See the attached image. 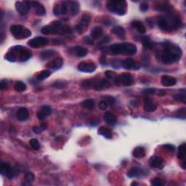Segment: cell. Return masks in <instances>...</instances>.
Masks as SVG:
<instances>
[{
    "instance_id": "6da1fadb",
    "label": "cell",
    "mask_w": 186,
    "mask_h": 186,
    "mask_svg": "<svg viewBox=\"0 0 186 186\" xmlns=\"http://www.w3.org/2000/svg\"><path fill=\"white\" fill-rule=\"evenodd\" d=\"M183 52L180 48L175 44L167 42L166 43L163 53H161V62L166 65H169L178 62L182 57Z\"/></svg>"
},
{
    "instance_id": "7a4b0ae2",
    "label": "cell",
    "mask_w": 186,
    "mask_h": 186,
    "mask_svg": "<svg viewBox=\"0 0 186 186\" xmlns=\"http://www.w3.org/2000/svg\"><path fill=\"white\" fill-rule=\"evenodd\" d=\"M181 25L182 21L178 16L174 15H169L161 17L158 21V26L161 30L165 31H171L176 30Z\"/></svg>"
},
{
    "instance_id": "3957f363",
    "label": "cell",
    "mask_w": 186,
    "mask_h": 186,
    "mask_svg": "<svg viewBox=\"0 0 186 186\" xmlns=\"http://www.w3.org/2000/svg\"><path fill=\"white\" fill-rule=\"evenodd\" d=\"M108 51L111 55H134L137 53V48L134 44L128 42L112 44L108 48Z\"/></svg>"
},
{
    "instance_id": "277c9868",
    "label": "cell",
    "mask_w": 186,
    "mask_h": 186,
    "mask_svg": "<svg viewBox=\"0 0 186 186\" xmlns=\"http://www.w3.org/2000/svg\"><path fill=\"white\" fill-rule=\"evenodd\" d=\"M71 28L66 26H63L61 22L55 21L51 23L50 26H45L42 28V33L44 35L48 34H65L69 33Z\"/></svg>"
},
{
    "instance_id": "5b68a950",
    "label": "cell",
    "mask_w": 186,
    "mask_h": 186,
    "mask_svg": "<svg viewBox=\"0 0 186 186\" xmlns=\"http://www.w3.org/2000/svg\"><path fill=\"white\" fill-rule=\"evenodd\" d=\"M107 8L114 14L124 15L127 10V4L126 1H109L107 3Z\"/></svg>"
},
{
    "instance_id": "8992f818",
    "label": "cell",
    "mask_w": 186,
    "mask_h": 186,
    "mask_svg": "<svg viewBox=\"0 0 186 186\" xmlns=\"http://www.w3.org/2000/svg\"><path fill=\"white\" fill-rule=\"evenodd\" d=\"M10 32L17 39H27L31 36V31L21 25H13L10 27Z\"/></svg>"
},
{
    "instance_id": "52a82bcc",
    "label": "cell",
    "mask_w": 186,
    "mask_h": 186,
    "mask_svg": "<svg viewBox=\"0 0 186 186\" xmlns=\"http://www.w3.org/2000/svg\"><path fill=\"white\" fill-rule=\"evenodd\" d=\"M114 84L117 86L123 85V86H131L134 84V78L133 75L129 73H123L119 76H116L113 79Z\"/></svg>"
},
{
    "instance_id": "ba28073f",
    "label": "cell",
    "mask_w": 186,
    "mask_h": 186,
    "mask_svg": "<svg viewBox=\"0 0 186 186\" xmlns=\"http://www.w3.org/2000/svg\"><path fill=\"white\" fill-rule=\"evenodd\" d=\"M0 171L2 175H6L8 179H13L17 175V169L11 167L8 163L2 162L0 165Z\"/></svg>"
},
{
    "instance_id": "9c48e42d",
    "label": "cell",
    "mask_w": 186,
    "mask_h": 186,
    "mask_svg": "<svg viewBox=\"0 0 186 186\" xmlns=\"http://www.w3.org/2000/svg\"><path fill=\"white\" fill-rule=\"evenodd\" d=\"M23 49V47H22L21 45L14 46L13 47V48H11L5 56L6 60H8V61L10 62L16 61L18 58L19 59L20 54H21Z\"/></svg>"
},
{
    "instance_id": "30bf717a",
    "label": "cell",
    "mask_w": 186,
    "mask_h": 186,
    "mask_svg": "<svg viewBox=\"0 0 186 186\" xmlns=\"http://www.w3.org/2000/svg\"><path fill=\"white\" fill-rule=\"evenodd\" d=\"M91 22V17L90 15L87 13H85L82 15V18L79 21V23L76 26V30L78 33H82L86 30V28L89 26V23Z\"/></svg>"
},
{
    "instance_id": "8fae6325",
    "label": "cell",
    "mask_w": 186,
    "mask_h": 186,
    "mask_svg": "<svg viewBox=\"0 0 186 186\" xmlns=\"http://www.w3.org/2000/svg\"><path fill=\"white\" fill-rule=\"evenodd\" d=\"M27 44L29 47L32 48H39L47 45L48 44V40L47 38L37 37L29 40Z\"/></svg>"
},
{
    "instance_id": "7c38bea8",
    "label": "cell",
    "mask_w": 186,
    "mask_h": 186,
    "mask_svg": "<svg viewBox=\"0 0 186 186\" xmlns=\"http://www.w3.org/2000/svg\"><path fill=\"white\" fill-rule=\"evenodd\" d=\"M96 68L95 64L91 62L83 61L78 65V69L84 73H93L96 70Z\"/></svg>"
},
{
    "instance_id": "4fadbf2b",
    "label": "cell",
    "mask_w": 186,
    "mask_h": 186,
    "mask_svg": "<svg viewBox=\"0 0 186 186\" xmlns=\"http://www.w3.org/2000/svg\"><path fill=\"white\" fill-rule=\"evenodd\" d=\"M31 2H15V9L18 13L21 15H25L30 10Z\"/></svg>"
},
{
    "instance_id": "5bb4252c",
    "label": "cell",
    "mask_w": 186,
    "mask_h": 186,
    "mask_svg": "<svg viewBox=\"0 0 186 186\" xmlns=\"http://www.w3.org/2000/svg\"><path fill=\"white\" fill-rule=\"evenodd\" d=\"M149 165L151 166L152 168H155V169H162L164 166V161L162 158L159 157V156H152L150 158L148 161Z\"/></svg>"
},
{
    "instance_id": "9a60e30c",
    "label": "cell",
    "mask_w": 186,
    "mask_h": 186,
    "mask_svg": "<svg viewBox=\"0 0 186 186\" xmlns=\"http://www.w3.org/2000/svg\"><path fill=\"white\" fill-rule=\"evenodd\" d=\"M123 68L129 70V69H134V70H138L140 68V65L138 62L135 61L132 58H128V59L124 60L122 62Z\"/></svg>"
},
{
    "instance_id": "2e32d148",
    "label": "cell",
    "mask_w": 186,
    "mask_h": 186,
    "mask_svg": "<svg viewBox=\"0 0 186 186\" xmlns=\"http://www.w3.org/2000/svg\"><path fill=\"white\" fill-rule=\"evenodd\" d=\"M51 111V108L49 106H42L41 108L39 110V111L37 112V118L40 121H42L48 117L49 115H50Z\"/></svg>"
},
{
    "instance_id": "e0dca14e",
    "label": "cell",
    "mask_w": 186,
    "mask_h": 186,
    "mask_svg": "<svg viewBox=\"0 0 186 186\" xmlns=\"http://www.w3.org/2000/svg\"><path fill=\"white\" fill-rule=\"evenodd\" d=\"M111 86V83L106 79H101L100 81L95 82L93 84V89L96 91L103 90V89H107Z\"/></svg>"
},
{
    "instance_id": "ac0fdd59",
    "label": "cell",
    "mask_w": 186,
    "mask_h": 186,
    "mask_svg": "<svg viewBox=\"0 0 186 186\" xmlns=\"http://www.w3.org/2000/svg\"><path fill=\"white\" fill-rule=\"evenodd\" d=\"M63 63V61L61 58H56L49 62L48 65H47V67L50 69H53V70H58V69L61 68Z\"/></svg>"
},
{
    "instance_id": "d6986e66",
    "label": "cell",
    "mask_w": 186,
    "mask_h": 186,
    "mask_svg": "<svg viewBox=\"0 0 186 186\" xmlns=\"http://www.w3.org/2000/svg\"><path fill=\"white\" fill-rule=\"evenodd\" d=\"M145 175V172L142 169L139 167H133L129 171L127 172V176L129 178H142Z\"/></svg>"
},
{
    "instance_id": "ffe728a7",
    "label": "cell",
    "mask_w": 186,
    "mask_h": 186,
    "mask_svg": "<svg viewBox=\"0 0 186 186\" xmlns=\"http://www.w3.org/2000/svg\"><path fill=\"white\" fill-rule=\"evenodd\" d=\"M161 83L164 87H172L176 84L177 79L172 77L164 75L161 78Z\"/></svg>"
},
{
    "instance_id": "44dd1931",
    "label": "cell",
    "mask_w": 186,
    "mask_h": 186,
    "mask_svg": "<svg viewBox=\"0 0 186 186\" xmlns=\"http://www.w3.org/2000/svg\"><path fill=\"white\" fill-rule=\"evenodd\" d=\"M154 10L158 12H169L172 10V7L167 2H160L154 6Z\"/></svg>"
},
{
    "instance_id": "7402d4cb",
    "label": "cell",
    "mask_w": 186,
    "mask_h": 186,
    "mask_svg": "<svg viewBox=\"0 0 186 186\" xmlns=\"http://www.w3.org/2000/svg\"><path fill=\"white\" fill-rule=\"evenodd\" d=\"M185 154H186V148L185 143H183L180 146L178 147V157L179 159L183 161V168L185 169Z\"/></svg>"
},
{
    "instance_id": "603a6c76",
    "label": "cell",
    "mask_w": 186,
    "mask_h": 186,
    "mask_svg": "<svg viewBox=\"0 0 186 186\" xmlns=\"http://www.w3.org/2000/svg\"><path fill=\"white\" fill-rule=\"evenodd\" d=\"M31 4H32V6L35 9L36 14L39 16H43L46 14V10L44 8V7L42 5V4H40L38 2H31Z\"/></svg>"
},
{
    "instance_id": "cb8c5ba5",
    "label": "cell",
    "mask_w": 186,
    "mask_h": 186,
    "mask_svg": "<svg viewBox=\"0 0 186 186\" xmlns=\"http://www.w3.org/2000/svg\"><path fill=\"white\" fill-rule=\"evenodd\" d=\"M16 116L18 119L19 121H21V122H24V121L28 119L29 116L28 111L26 108H20L17 111Z\"/></svg>"
},
{
    "instance_id": "d4e9b609",
    "label": "cell",
    "mask_w": 186,
    "mask_h": 186,
    "mask_svg": "<svg viewBox=\"0 0 186 186\" xmlns=\"http://www.w3.org/2000/svg\"><path fill=\"white\" fill-rule=\"evenodd\" d=\"M112 33L120 39H124L126 37V32L122 26H115L112 29Z\"/></svg>"
},
{
    "instance_id": "484cf974",
    "label": "cell",
    "mask_w": 186,
    "mask_h": 186,
    "mask_svg": "<svg viewBox=\"0 0 186 186\" xmlns=\"http://www.w3.org/2000/svg\"><path fill=\"white\" fill-rule=\"evenodd\" d=\"M104 121L107 124L113 125L116 123L117 118H116V116L115 115H113L112 113L106 112V113L104 114Z\"/></svg>"
},
{
    "instance_id": "4316f807",
    "label": "cell",
    "mask_w": 186,
    "mask_h": 186,
    "mask_svg": "<svg viewBox=\"0 0 186 186\" xmlns=\"http://www.w3.org/2000/svg\"><path fill=\"white\" fill-rule=\"evenodd\" d=\"M133 156L136 158H142L145 156V150L144 148L138 146L133 150Z\"/></svg>"
},
{
    "instance_id": "83f0119b",
    "label": "cell",
    "mask_w": 186,
    "mask_h": 186,
    "mask_svg": "<svg viewBox=\"0 0 186 186\" xmlns=\"http://www.w3.org/2000/svg\"><path fill=\"white\" fill-rule=\"evenodd\" d=\"M143 108H144V111L146 112H153L157 108V105L154 103L151 100H148V98H147Z\"/></svg>"
},
{
    "instance_id": "f1b7e54d",
    "label": "cell",
    "mask_w": 186,
    "mask_h": 186,
    "mask_svg": "<svg viewBox=\"0 0 186 186\" xmlns=\"http://www.w3.org/2000/svg\"><path fill=\"white\" fill-rule=\"evenodd\" d=\"M31 56H32V53H31V51L28 50V49L23 48V49L21 51V54H20L19 60L22 62H25L30 59V58H31Z\"/></svg>"
},
{
    "instance_id": "f546056e",
    "label": "cell",
    "mask_w": 186,
    "mask_h": 186,
    "mask_svg": "<svg viewBox=\"0 0 186 186\" xmlns=\"http://www.w3.org/2000/svg\"><path fill=\"white\" fill-rule=\"evenodd\" d=\"M103 29L101 27L96 26L95 28L92 29L91 33H90V37L93 39H98V38L100 37L103 34Z\"/></svg>"
},
{
    "instance_id": "4dcf8cb0",
    "label": "cell",
    "mask_w": 186,
    "mask_h": 186,
    "mask_svg": "<svg viewBox=\"0 0 186 186\" xmlns=\"http://www.w3.org/2000/svg\"><path fill=\"white\" fill-rule=\"evenodd\" d=\"M73 50H74L75 55L79 58L84 57L85 55H87V53H88V51H87L86 48H83V47H81V46L75 47V48H73Z\"/></svg>"
},
{
    "instance_id": "1f68e13d",
    "label": "cell",
    "mask_w": 186,
    "mask_h": 186,
    "mask_svg": "<svg viewBox=\"0 0 186 186\" xmlns=\"http://www.w3.org/2000/svg\"><path fill=\"white\" fill-rule=\"evenodd\" d=\"M98 133H99L100 135L105 137V138L107 139L112 138V133L111 129H109L106 127H100L99 129H98Z\"/></svg>"
},
{
    "instance_id": "d6a6232c",
    "label": "cell",
    "mask_w": 186,
    "mask_h": 186,
    "mask_svg": "<svg viewBox=\"0 0 186 186\" xmlns=\"http://www.w3.org/2000/svg\"><path fill=\"white\" fill-rule=\"evenodd\" d=\"M133 26L134 28H135L137 31L140 33H145L146 32V28H145V26L143 25L142 22L139 21H134L133 22Z\"/></svg>"
},
{
    "instance_id": "836d02e7",
    "label": "cell",
    "mask_w": 186,
    "mask_h": 186,
    "mask_svg": "<svg viewBox=\"0 0 186 186\" xmlns=\"http://www.w3.org/2000/svg\"><path fill=\"white\" fill-rule=\"evenodd\" d=\"M141 42H142L143 45L144 46L145 48L152 49L155 46V43H154L153 42H152L148 37H143L142 39H141Z\"/></svg>"
},
{
    "instance_id": "e575fe53",
    "label": "cell",
    "mask_w": 186,
    "mask_h": 186,
    "mask_svg": "<svg viewBox=\"0 0 186 186\" xmlns=\"http://www.w3.org/2000/svg\"><path fill=\"white\" fill-rule=\"evenodd\" d=\"M79 3L78 2H73L71 4V14L73 16L77 15L79 12Z\"/></svg>"
},
{
    "instance_id": "d590c367",
    "label": "cell",
    "mask_w": 186,
    "mask_h": 186,
    "mask_svg": "<svg viewBox=\"0 0 186 186\" xmlns=\"http://www.w3.org/2000/svg\"><path fill=\"white\" fill-rule=\"evenodd\" d=\"M14 89L15 91L19 92V93H21V92L25 91L26 89V85L25 83L23 82H21V81H18V82H15L14 85Z\"/></svg>"
},
{
    "instance_id": "8d00e7d4",
    "label": "cell",
    "mask_w": 186,
    "mask_h": 186,
    "mask_svg": "<svg viewBox=\"0 0 186 186\" xmlns=\"http://www.w3.org/2000/svg\"><path fill=\"white\" fill-rule=\"evenodd\" d=\"M50 74H51V72L50 71L44 70V71H42L40 73H38L37 76V78L39 81H43L44 79H46L47 78H48L49 77H50Z\"/></svg>"
},
{
    "instance_id": "74e56055",
    "label": "cell",
    "mask_w": 186,
    "mask_h": 186,
    "mask_svg": "<svg viewBox=\"0 0 186 186\" xmlns=\"http://www.w3.org/2000/svg\"><path fill=\"white\" fill-rule=\"evenodd\" d=\"M55 54V50H44L41 53V55H40V57L42 60H46V59H48V58H50L52 57V56Z\"/></svg>"
},
{
    "instance_id": "f35d334b",
    "label": "cell",
    "mask_w": 186,
    "mask_h": 186,
    "mask_svg": "<svg viewBox=\"0 0 186 186\" xmlns=\"http://www.w3.org/2000/svg\"><path fill=\"white\" fill-rule=\"evenodd\" d=\"M82 105L83 107L85 108L92 110L94 108V107H95V102H94L93 100L92 99H87V100H85L82 103Z\"/></svg>"
},
{
    "instance_id": "ab89813d",
    "label": "cell",
    "mask_w": 186,
    "mask_h": 186,
    "mask_svg": "<svg viewBox=\"0 0 186 186\" xmlns=\"http://www.w3.org/2000/svg\"><path fill=\"white\" fill-rule=\"evenodd\" d=\"M94 83H95V81H93L92 79L85 80L82 82V85H81V86H82V89H90L91 87H93Z\"/></svg>"
},
{
    "instance_id": "60d3db41",
    "label": "cell",
    "mask_w": 186,
    "mask_h": 186,
    "mask_svg": "<svg viewBox=\"0 0 186 186\" xmlns=\"http://www.w3.org/2000/svg\"><path fill=\"white\" fill-rule=\"evenodd\" d=\"M173 98L174 100H177V101H180V102L185 103V102H186L185 93L176 94V95H174L173 96Z\"/></svg>"
},
{
    "instance_id": "b9f144b4",
    "label": "cell",
    "mask_w": 186,
    "mask_h": 186,
    "mask_svg": "<svg viewBox=\"0 0 186 186\" xmlns=\"http://www.w3.org/2000/svg\"><path fill=\"white\" fill-rule=\"evenodd\" d=\"M68 4H70V2H62V5L60 6V14L63 15H65L67 14V12H68Z\"/></svg>"
},
{
    "instance_id": "7bdbcfd3",
    "label": "cell",
    "mask_w": 186,
    "mask_h": 186,
    "mask_svg": "<svg viewBox=\"0 0 186 186\" xmlns=\"http://www.w3.org/2000/svg\"><path fill=\"white\" fill-rule=\"evenodd\" d=\"M151 185L153 186H162L165 184V181L161 180L160 178H153V180L151 181Z\"/></svg>"
},
{
    "instance_id": "ee69618b",
    "label": "cell",
    "mask_w": 186,
    "mask_h": 186,
    "mask_svg": "<svg viewBox=\"0 0 186 186\" xmlns=\"http://www.w3.org/2000/svg\"><path fill=\"white\" fill-rule=\"evenodd\" d=\"M24 179L28 184H30L31 183H32L34 180V175L32 172H27L25 174V177H24Z\"/></svg>"
},
{
    "instance_id": "f6af8a7d",
    "label": "cell",
    "mask_w": 186,
    "mask_h": 186,
    "mask_svg": "<svg viewBox=\"0 0 186 186\" xmlns=\"http://www.w3.org/2000/svg\"><path fill=\"white\" fill-rule=\"evenodd\" d=\"M30 145L33 149L39 150L40 148V144L37 139L33 138L30 140Z\"/></svg>"
},
{
    "instance_id": "bcb514c9",
    "label": "cell",
    "mask_w": 186,
    "mask_h": 186,
    "mask_svg": "<svg viewBox=\"0 0 186 186\" xmlns=\"http://www.w3.org/2000/svg\"><path fill=\"white\" fill-rule=\"evenodd\" d=\"M53 87L57 89H63L66 87V84L63 82H60V81H57L53 84Z\"/></svg>"
},
{
    "instance_id": "7dc6e473",
    "label": "cell",
    "mask_w": 186,
    "mask_h": 186,
    "mask_svg": "<svg viewBox=\"0 0 186 186\" xmlns=\"http://www.w3.org/2000/svg\"><path fill=\"white\" fill-rule=\"evenodd\" d=\"M109 41H110V38L108 37H104L103 39L102 40H100V41L98 42V48H102V47H104L107 43H108Z\"/></svg>"
},
{
    "instance_id": "c3c4849f",
    "label": "cell",
    "mask_w": 186,
    "mask_h": 186,
    "mask_svg": "<svg viewBox=\"0 0 186 186\" xmlns=\"http://www.w3.org/2000/svg\"><path fill=\"white\" fill-rule=\"evenodd\" d=\"M108 103L106 100H101V101L99 103V104H98V107H99L100 110L105 111L108 108Z\"/></svg>"
},
{
    "instance_id": "681fc988",
    "label": "cell",
    "mask_w": 186,
    "mask_h": 186,
    "mask_svg": "<svg viewBox=\"0 0 186 186\" xmlns=\"http://www.w3.org/2000/svg\"><path fill=\"white\" fill-rule=\"evenodd\" d=\"M162 148H163L167 150V151H169L170 152H173L175 151V147H174L173 145H171V144L163 145H162Z\"/></svg>"
},
{
    "instance_id": "f907efd6",
    "label": "cell",
    "mask_w": 186,
    "mask_h": 186,
    "mask_svg": "<svg viewBox=\"0 0 186 186\" xmlns=\"http://www.w3.org/2000/svg\"><path fill=\"white\" fill-rule=\"evenodd\" d=\"M106 76L107 78L108 79H114L116 77V74L115 72L112 71H107L106 72Z\"/></svg>"
},
{
    "instance_id": "816d5d0a",
    "label": "cell",
    "mask_w": 186,
    "mask_h": 186,
    "mask_svg": "<svg viewBox=\"0 0 186 186\" xmlns=\"http://www.w3.org/2000/svg\"><path fill=\"white\" fill-rule=\"evenodd\" d=\"M156 89L154 88H147L143 90V94L145 95H152V94H154L156 93Z\"/></svg>"
},
{
    "instance_id": "f5cc1de1",
    "label": "cell",
    "mask_w": 186,
    "mask_h": 186,
    "mask_svg": "<svg viewBox=\"0 0 186 186\" xmlns=\"http://www.w3.org/2000/svg\"><path fill=\"white\" fill-rule=\"evenodd\" d=\"M140 9L142 12H146V11L148 10V4L146 2H143L141 3L140 6Z\"/></svg>"
},
{
    "instance_id": "db71d44e",
    "label": "cell",
    "mask_w": 186,
    "mask_h": 186,
    "mask_svg": "<svg viewBox=\"0 0 186 186\" xmlns=\"http://www.w3.org/2000/svg\"><path fill=\"white\" fill-rule=\"evenodd\" d=\"M112 66L114 68H119L121 66H122V62L118 61V60H115L112 63Z\"/></svg>"
},
{
    "instance_id": "11a10c76",
    "label": "cell",
    "mask_w": 186,
    "mask_h": 186,
    "mask_svg": "<svg viewBox=\"0 0 186 186\" xmlns=\"http://www.w3.org/2000/svg\"><path fill=\"white\" fill-rule=\"evenodd\" d=\"M106 101L108 103V104H113L114 102H115V99L113 97H111V96H107L106 98Z\"/></svg>"
},
{
    "instance_id": "9f6ffc18",
    "label": "cell",
    "mask_w": 186,
    "mask_h": 186,
    "mask_svg": "<svg viewBox=\"0 0 186 186\" xmlns=\"http://www.w3.org/2000/svg\"><path fill=\"white\" fill-rule=\"evenodd\" d=\"M53 13L55 15H58L60 13V7L59 5H55L53 9Z\"/></svg>"
},
{
    "instance_id": "6f0895ef",
    "label": "cell",
    "mask_w": 186,
    "mask_h": 186,
    "mask_svg": "<svg viewBox=\"0 0 186 186\" xmlns=\"http://www.w3.org/2000/svg\"><path fill=\"white\" fill-rule=\"evenodd\" d=\"M33 133H37V134H39V133H41L42 131H43V129H42V128L41 127H33Z\"/></svg>"
},
{
    "instance_id": "680465c9",
    "label": "cell",
    "mask_w": 186,
    "mask_h": 186,
    "mask_svg": "<svg viewBox=\"0 0 186 186\" xmlns=\"http://www.w3.org/2000/svg\"><path fill=\"white\" fill-rule=\"evenodd\" d=\"M8 87V82L5 80H2L1 83H0V88L1 89H6Z\"/></svg>"
},
{
    "instance_id": "91938a15",
    "label": "cell",
    "mask_w": 186,
    "mask_h": 186,
    "mask_svg": "<svg viewBox=\"0 0 186 186\" xmlns=\"http://www.w3.org/2000/svg\"><path fill=\"white\" fill-rule=\"evenodd\" d=\"M178 116H183V118H185V108H182L178 110Z\"/></svg>"
},
{
    "instance_id": "94428289",
    "label": "cell",
    "mask_w": 186,
    "mask_h": 186,
    "mask_svg": "<svg viewBox=\"0 0 186 186\" xmlns=\"http://www.w3.org/2000/svg\"><path fill=\"white\" fill-rule=\"evenodd\" d=\"M84 40L85 41V43L89 44H93V39H92L91 37H85Z\"/></svg>"
},
{
    "instance_id": "6125c7cd",
    "label": "cell",
    "mask_w": 186,
    "mask_h": 186,
    "mask_svg": "<svg viewBox=\"0 0 186 186\" xmlns=\"http://www.w3.org/2000/svg\"><path fill=\"white\" fill-rule=\"evenodd\" d=\"M158 95H159V96L165 95H166V91H165V90H162V89H161V90H160L159 92H158Z\"/></svg>"
},
{
    "instance_id": "be15d7a7",
    "label": "cell",
    "mask_w": 186,
    "mask_h": 186,
    "mask_svg": "<svg viewBox=\"0 0 186 186\" xmlns=\"http://www.w3.org/2000/svg\"><path fill=\"white\" fill-rule=\"evenodd\" d=\"M131 185H138V183H137L136 182H133V183L131 184Z\"/></svg>"
},
{
    "instance_id": "e7e4bbea",
    "label": "cell",
    "mask_w": 186,
    "mask_h": 186,
    "mask_svg": "<svg viewBox=\"0 0 186 186\" xmlns=\"http://www.w3.org/2000/svg\"><path fill=\"white\" fill-rule=\"evenodd\" d=\"M3 18V12L2 11H1V19Z\"/></svg>"
}]
</instances>
